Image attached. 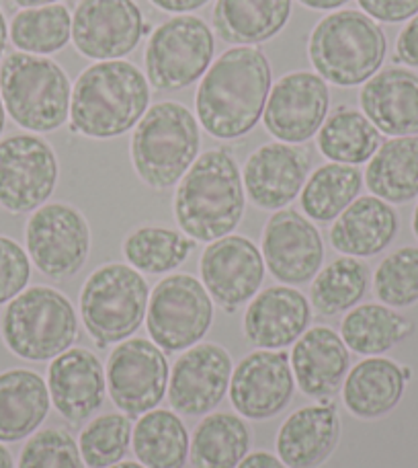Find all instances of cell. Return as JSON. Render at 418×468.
Returning a JSON list of instances; mask_svg holds the SVG:
<instances>
[{
  "label": "cell",
  "mask_w": 418,
  "mask_h": 468,
  "mask_svg": "<svg viewBox=\"0 0 418 468\" xmlns=\"http://www.w3.org/2000/svg\"><path fill=\"white\" fill-rule=\"evenodd\" d=\"M271 80V64L263 49H228L209 66L197 89V122L217 140L245 136L263 117Z\"/></svg>",
  "instance_id": "6da1fadb"
},
{
  "label": "cell",
  "mask_w": 418,
  "mask_h": 468,
  "mask_svg": "<svg viewBox=\"0 0 418 468\" xmlns=\"http://www.w3.org/2000/svg\"><path fill=\"white\" fill-rule=\"evenodd\" d=\"M246 191L228 150L215 148L197 156L179 181L174 218L183 234L199 242H214L238 227L245 216Z\"/></svg>",
  "instance_id": "7a4b0ae2"
},
{
  "label": "cell",
  "mask_w": 418,
  "mask_h": 468,
  "mask_svg": "<svg viewBox=\"0 0 418 468\" xmlns=\"http://www.w3.org/2000/svg\"><path fill=\"white\" fill-rule=\"evenodd\" d=\"M148 79L136 66L107 60L89 66L72 89L70 130L87 138L121 136L148 112Z\"/></svg>",
  "instance_id": "3957f363"
},
{
  "label": "cell",
  "mask_w": 418,
  "mask_h": 468,
  "mask_svg": "<svg viewBox=\"0 0 418 468\" xmlns=\"http://www.w3.org/2000/svg\"><path fill=\"white\" fill-rule=\"evenodd\" d=\"M202 146L195 115L185 105L162 101L150 107L131 138V163L138 177L156 191L185 177Z\"/></svg>",
  "instance_id": "277c9868"
},
{
  "label": "cell",
  "mask_w": 418,
  "mask_h": 468,
  "mask_svg": "<svg viewBox=\"0 0 418 468\" xmlns=\"http://www.w3.org/2000/svg\"><path fill=\"white\" fill-rule=\"evenodd\" d=\"M308 52L318 77L339 87H357L380 72L388 39L371 16L339 11L316 25Z\"/></svg>",
  "instance_id": "5b68a950"
},
{
  "label": "cell",
  "mask_w": 418,
  "mask_h": 468,
  "mask_svg": "<svg viewBox=\"0 0 418 468\" xmlns=\"http://www.w3.org/2000/svg\"><path fill=\"white\" fill-rule=\"evenodd\" d=\"M0 335L16 357L47 362L68 351L77 341V311L62 292L33 286L6 304L0 316Z\"/></svg>",
  "instance_id": "8992f818"
},
{
  "label": "cell",
  "mask_w": 418,
  "mask_h": 468,
  "mask_svg": "<svg viewBox=\"0 0 418 468\" xmlns=\"http://www.w3.org/2000/svg\"><path fill=\"white\" fill-rule=\"evenodd\" d=\"M0 97L16 125L31 132H54L68 120L72 87L57 62L15 52L0 69Z\"/></svg>",
  "instance_id": "52a82bcc"
},
{
  "label": "cell",
  "mask_w": 418,
  "mask_h": 468,
  "mask_svg": "<svg viewBox=\"0 0 418 468\" xmlns=\"http://www.w3.org/2000/svg\"><path fill=\"white\" fill-rule=\"evenodd\" d=\"M150 288L138 270L109 263L89 275L80 294V316L99 346L121 344L146 319Z\"/></svg>",
  "instance_id": "ba28073f"
},
{
  "label": "cell",
  "mask_w": 418,
  "mask_h": 468,
  "mask_svg": "<svg viewBox=\"0 0 418 468\" xmlns=\"http://www.w3.org/2000/svg\"><path fill=\"white\" fill-rule=\"evenodd\" d=\"M212 321V296L193 275H169L150 294L148 335L166 354H179L197 346L207 335Z\"/></svg>",
  "instance_id": "9c48e42d"
},
{
  "label": "cell",
  "mask_w": 418,
  "mask_h": 468,
  "mask_svg": "<svg viewBox=\"0 0 418 468\" xmlns=\"http://www.w3.org/2000/svg\"><path fill=\"white\" fill-rule=\"evenodd\" d=\"M214 52V31L205 21L193 15L172 16L148 41L146 79L158 90L185 89L209 70Z\"/></svg>",
  "instance_id": "30bf717a"
},
{
  "label": "cell",
  "mask_w": 418,
  "mask_h": 468,
  "mask_svg": "<svg viewBox=\"0 0 418 468\" xmlns=\"http://www.w3.org/2000/svg\"><path fill=\"white\" fill-rule=\"evenodd\" d=\"M25 242L29 259L41 273L52 280H66L87 263L90 229L74 206L44 204L31 214Z\"/></svg>",
  "instance_id": "8fae6325"
},
{
  "label": "cell",
  "mask_w": 418,
  "mask_h": 468,
  "mask_svg": "<svg viewBox=\"0 0 418 468\" xmlns=\"http://www.w3.org/2000/svg\"><path fill=\"white\" fill-rule=\"evenodd\" d=\"M107 390L121 413L141 417L162 403L169 390V362L150 339H125L109 356Z\"/></svg>",
  "instance_id": "7c38bea8"
},
{
  "label": "cell",
  "mask_w": 418,
  "mask_h": 468,
  "mask_svg": "<svg viewBox=\"0 0 418 468\" xmlns=\"http://www.w3.org/2000/svg\"><path fill=\"white\" fill-rule=\"evenodd\" d=\"M57 158L39 136L16 133L0 142V206L13 214L33 212L54 194Z\"/></svg>",
  "instance_id": "4fadbf2b"
},
{
  "label": "cell",
  "mask_w": 418,
  "mask_h": 468,
  "mask_svg": "<svg viewBox=\"0 0 418 468\" xmlns=\"http://www.w3.org/2000/svg\"><path fill=\"white\" fill-rule=\"evenodd\" d=\"M329 105V85L322 77L304 70L286 74L271 87L263 112L265 128L286 144H302L322 128Z\"/></svg>",
  "instance_id": "5bb4252c"
},
{
  "label": "cell",
  "mask_w": 418,
  "mask_h": 468,
  "mask_svg": "<svg viewBox=\"0 0 418 468\" xmlns=\"http://www.w3.org/2000/svg\"><path fill=\"white\" fill-rule=\"evenodd\" d=\"M146 29L133 0H80L72 19L74 46L82 56L101 62L133 52Z\"/></svg>",
  "instance_id": "9a60e30c"
},
{
  "label": "cell",
  "mask_w": 418,
  "mask_h": 468,
  "mask_svg": "<svg viewBox=\"0 0 418 468\" xmlns=\"http://www.w3.org/2000/svg\"><path fill=\"white\" fill-rule=\"evenodd\" d=\"M294 390L289 354L281 349H256L234 367L228 395L240 417L263 421L281 413Z\"/></svg>",
  "instance_id": "2e32d148"
},
{
  "label": "cell",
  "mask_w": 418,
  "mask_h": 468,
  "mask_svg": "<svg viewBox=\"0 0 418 468\" xmlns=\"http://www.w3.org/2000/svg\"><path fill=\"white\" fill-rule=\"evenodd\" d=\"M199 271L212 300L225 311H236L258 294L265 280V259L253 240L228 234L209 242Z\"/></svg>",
  "instance_id": "e0dca14e"
},
{
  "label": "cell",
  "mask_w": 418,
  "mask_h": 468,
  "mask_svg": "<svg viewBox=\"0 0 418 468\" xmlns=\"http://www.w3.org/2000/svg\"><path fill=\"white\" fill-rule=\"evenodd\" d=\"M234 364L217 344H197L181 354L169 378V403L187 417L212 413L230 390Z\"/></svg>",
  "instance_id": "ac0fdd59"
},
{
  "label": "cell",
  "mask_w": 418,
  "mask_h": 468,
  "mask_svg": "<svg viewBox=\"0 0 418 468\" xmlns=\"http://www.w3.org/2000/svg\"><path fill=\"white\" fill-rule=\"evenodd\" d=\"M265 267L275 280L299 286L314 280L324 261V242L314 224L296 210L275 212L263 232Z\"/></svg>",
  "instance_id": "d6986e66"
},
{
  "label": "cell",
  "mask_w": 418,
  "mask_h": 468,
  "mask_svg": "<svg viewBox=\"0 0 418 468\" xmlns=\"http://www.w3.org/2000/svg\"><path fill=\"white\" fill-rule=\"evenodd\" d=\"M310 153L302 146L273 142L248 156L242 173L245 191L263 210H283L302 194L310 173Z\"/></svg>",
  "instance_id": "ffe728a7"
},
{
  "label": "cell",
  "mask_w": 418,
  "mask_h": 468,
  "mask_svg": "<svg viewBox=\"0 0 418 468\" xmlns=\"http://www.w3.org/2000/svg\"><path fill=\"white\" fill-rule=\"evenodd\" d=\"M47 390L56 411L78 425L101 409L107 390L105 367L93 351L70 347L47 370Z\"/></svg>",
  "instance_id": "44dd1931"
},
{
  "label": "cell",
  "mask_w": 418,
  "mask_h": 468,
  "mask_svg": "<svg viewBox=\"0 0 418 468\" xmlns=\"http://www.w3.org/2000/svg\"><path fill=\"white\" fill-rule=\"evenodd\" d=\"M312 308L291 286L266 288L253 298L245 314V335L258 349H283L304 335Z\"/></svg>",
  "instance_id": "7402d4cb"
},
{
  "label": "cell",
  "mask_w": 418,
  "mask_h": 468,
  "mask_svg": "<svg viewBox=\"0 0 418 468\" xmlns=\"http://www.w3.org/2000/svg\"><path fill=\"white\" fill-rule=\"evenodd\" d=\"M296 387L306 397L329 400L337 395L350 370L345 341L329 327L308 329L289 356Z\"/></svg>",
  "instance_id": "603a6c76"
},
{
  "label": "cell",
  "mask_w": 418,
  "mask_h": 468,
  "mask_svg": "<svg viewBox=\"0 0 418 468\" xmlns=\"http://www.w3.org/2000/svg\"><path fill=\"white\" fill-rule=\"evenodd\" d=\"M363 113L390 138L418 136V74L390 66L365 82L359 95Z\"/></svg>",
  "instance_id": "cb8c5ba5"
},
{
  "label": "cell",
  "mask_w": 418,
  "mask_h": 468,
  "mask_svg": "<svg viewBox=\"0 0 418 468\" xmlns=\"http://www.w3.org/2000/svg\"><path fill=\"white\" fill-rule=\"evenodd\" d=\"M413 370L396 359L375 356L350 367L342 384V403L359 420H381L402 400Z\"/></svg>",
  "instance_id": "d4e9b609"
},
{
  "label": "cell",
  "mask_w": 418,
  "mask_h": 468,
  "mask_svg": "<svg viewBox=\"0 0 418 468\" xmlns=\"http://www.w3.org/2000/svg\"><path fill=\"white\" fill-rule=\"evenodd\" d=\"M340 438L337 407L330 400L291 413L277 433V456L287 468H318L329 461Z\"/></svg>",
  "instance_id": "484cf974"
},
{
  "label": "cell",
  "mask_w": 418,
  "mask_h": 468,
  "mask_svg": "<svg viewBox=\"0 0 418 468\" xmlns=\"http://www.w3.org/2000/svg\"><path fill=\"white\" fill-rule=\"evenodd\" d=\"M400 230L394 206L375 196L357 197L330 229V242L347 257H373L386 250Z\"/></svg>",
  "instance_id": "4316f807"
},
{
  "label": "cell",
  "mask_w": 418,
  "mask_h": 468,
  "mask_svg": "<svg viewBox=\"0 0 418 468\" xmlns=\"http://www.w3.org/2000/svg\"><path fill=\"white\" fill-rule=\"evenodd\" d=\"M52 407L46 380L33 370L0 374V441L13 444L33 436Z\"/></svg>",
  "instance_id": "83f0119b"
},
{
  "label": "cell",
  "mask_w": 418,
  "mask_h": 468,
  "mask_svg": "<svg viewBox=\"0 0 418 468\" xmlns=\"http://www.w3.org/2000/svg\"><path fill=\"white\" fill-rule=\"evenodd\" d=\"M371 196L392 206L418 197V136H400L381 142L363 173Z\"/></svg>",
  "instance_id": "f1b7e54d"
},
{
  "label": "cell",
  "mask_w": 418,
  "mask_h": 468,
  "mask_svg": "<svg viewBox=\"0 0 418 468\" xmlns=\"http://www.w3.org/2000/svg\"><path fill=\"white\" fill-rule=\"evenodd\" d=\"M289 16L291 0H217L214 31L228 44L255 46L277 36Z\"/></svg>",
  "instance_id": "f546056e"
},
{
  "label": "cell",
  "mask_w": 418,
  "mask_h": 468,
  "mask_svg": "<svg viewBox=\"0 0 418 468\" xmlns=\"http://www.w3.org/2000/svg\"><path fill=\"white\" fill-rule=\"evenodd\" d=\"M416 331L414 323L386 304H359L340 323V337L353 354L375 357L394 349Z\"/></svg>",
  "instance_id": "4dcf8cb0"
},
{
  "label": "cell",
  "mask_w": 418,
  "mask_h": 468,
  "mask_svg": "<svg viewBox=\"0 0 418 468\" xmlns=\"http://www.w3.org/2000/svg\"><path fill=\"white\" fill-rule=\"evenodd\" d=\"M131 448L138 463L146 468H185L191 436L177 413L154 409L133 425Z\"/></svg>",
  "instance_id": "1f68e13d"
},
{
  "label": "cell",
  "mask_w": 418,
  "mask_h": 468,
  "mask_svg": "<svg viewBox=\"0 0 418 468\" xmlns=\"http://www.w3.org/2000/svg\"><path fill=\"white\" fill-rule=\"evenodd\" d=\"M381 146V132L365 113L340 105L326 117L318 130V148L332 163L355 165L370 163Z\"/></svg>",
  "instance_id": "d6a6232c"
},
{
  "label": "cell",
  "mask_w": 418,
  "mask_h": 468,
  "mask_svg": "<svg viewBox=\"0 0 418 468\" xmlns=\"http://www.w3.org/2000/svg\"><path fill=\"white\" fill-rule=\"evenodd\" d=\"M250 450V430L240 415L207 413L191 440L193 468H236Z\"/></svg>",
  "instance_id": "836d02e7"
},
{
  "label": "cell",
  "mask_w": 418,
  "mask_h": 468,
  "mask_svg": "<svg viewBox=\"0 0 418 468\" xmlns=\"http://www.w3.org/2000/svg\"><path fill=\"white\" fill-rule=\"evenodd\" d=\"M363 173L355 165L329 163L308 177L299 204L314 222H332L361 194Z\"/></svg>",
  "instance_id": "e575fe53"
},
{
  "label": "cell",
  "mask_w": 418,
  "mask_h": 468,
  "mask_svg": "<svg viewBox=\"0 0 418 468\" xmlns=\"http://www.w3.org/2000/svg\"><path fill=\"white\" fill-rule=\"evenodd\" d=\"M370 278V267L361 259L340 257L318 271L310 288V303L324 316L350 311L367 294Z\"/></svg>",
  "instance_id": "d590c367"
},
{
  "label": "cell",
  "mask_w": 418,
  "mask_h": 468,
  "mask_svg": "<svg viewBox=\"0 0 418 468\" xmlns=\"http://www.w3.org/2000/svg\"><path fill=\"white\" fill-rule=\"evenodd\" d=\"M8 36L25 54H54L72 37L70 11L64 5L23 8L13 16Z\"/></svg>",
  "instance_id": "8d00e7d4"
},
{
  "label": "cell",
  "mask_w": 418,
  "mask_h": 468,
  "mask_svg": "<svg viewBox=\"0 0 418 468\" xmlns=\"http://www.w3.org/2000/svg\"><path fill=\"white\" fill-rule=\"evenodd\" d=\"M195 242L177 230L141 227L125 239L123 255L133 270L156 275L177 270L195 249Z\"/></svg>",
  "instance_id": "74e56055"
},
{
  "label": "cell",
  "mask_w": 418,
  "mask_h": 468,
  "mask_svg": "<svg viewBox=\"0 0 418 468\" xmlns=\"http://www.w3.org/2000/svg\"><path fill=\"white\" fill-rule=\"evenodd\" d=\"M133 425L125 413L95 417L80 433L78 448L87 468H107L121 463L131 446Z\"/></svg>",
  "instance_id": "f35d334b"
},
{
  "label": "cell",
  "mask_w": 418,
  "mask_h": 468,
  "mask_svg": "<svg viewBox=\"0 0 418 468\" xmlns=\"http://www.w3.org/2000/svg\"><path fill=\"white\" fill-rule=\"evenodd\" d=\"M373 292L390 308H411L418 303V247H400L378 265Z\"/></svg>",
  "instance_id": "ab89813d"
},
{
  "label": "cell",
  "mask_w": 418,
  "mask_h": 468,
  "mask_svg": "<svg viewBox=\"0 0 418 468\" xmlns=\"http://www.w3.org/2000/svg\"><path fill=\"white\" fill-rule=\"evenodd\" d=\"M16 468H87L80 448L62 428L41 430L23 446Z\"/></svg>",
  "instance_id": "60d3db41"
},
{
  "label": "cell",
  "mask_w": 418,
  "mask_h": 468,
  "mask_svg": "<svg viewBox=\"0 0 418 468\" xmlns=\"http://www.w3.org/2000/svg\"><path fill=\"white\" fill-rule=\"evenodd\" d=\"M31 261L25 249L8 237H0V304H8L27 288Z\"/></svg>",
  "instance_id": "b9f144b4"
},
{
  "label": "cell",
  "mask_w": 418,
  "mask_h": 468,
  "mask_svg": "<svg viewBox=\"0 0 418 468\" xmlns=\"http://www.w3.org/2000/svg\"><path fill=\"white\" fill-rule=\"evenodd\" d=\"M367 16L380 23H402L418 15V0H357Z\"/></svg>",
  "instance_id": "7bdbcfd3"
},
{
  "label": "cell",
  "mask_w": 418,
  "mask_h": 468,
  "mask_svg": "<svg viewBox=\"0 0 418 468\" xmlns=\"http://www.w3.org/2000/svg\"><path fill=\"white\" fill-rule=\"evenodd\" d=\"M394 60L406 64L408 69H418V15H414L396 39Z\"/></svg>",
  "instance_id": "ee69618b"
},
{
  "label": "cell",
  "mask_w": 418,
  "mask_h": 468,
  "mask_svg": "<svg viewBox=\"0 0 418 468\" xmlns=\"http://www.w3.org/2000/svg\"><path fill=\"white\" fill-rule=\"evenodd\" d=\"M236 468H287V466L281 463L279 456L265 452V450H258V452L246 454L245 461H242Z\"/></svg>",
  "instance_id": "f6af8a7d"
},
{
  "label": "cell",
  "mask_w": 418,
  "mask_h": 468,
  "mask_svg": "<svg viewBox=\"0 0 418 468\" xmlns=\"http://www.w3.org/2000/svg\"><path fill=\"white\" fill-rule=\"evenodd\" d=\"M154 6L162 8L166 13H189V11H197L204 5H207L209 0H150Z\"/></svg>",
  "instance_id": "bcb514c9"
},
{
  "label": "cell",
  "mask_w": 418,
  "mask_h": 468,
  "mask_svg": "<svg viewBox=\"0 0 418 468\" xmlns=\"http://www.w3.org/2000/svg\"><path fill=\"white\" fill-rule=\"evenodd\" d=\"M299 3L308 8H314V11H334V8L347 5L349 0H299Z\"/></svg>",
  "instance_id": "7dc6e473"
},
{
  "label": "cell",
  "mask_w": 418,
  "mask_h": 468,
  "mask_svg": "<svg viewBox=\"0 0 418 468\" xmlns=\"http://www.w3.org/2000/svg\"><path fill=\"white\" fill-rule=\"evenodd\" d=\"M15 5H19L23 8H37V6H47V5H56L57 0H13Z\"/></svg>",
  "instance_id": "c3c4849f"
},
{
  "label": "cell",
  "mask_w": 418,
  "mask_h": 468,
  "mask_svg": "<svg viewBox=\"0 0 418 468\" xmlns=\"http://www.w3.org/2000/svg\"><path fill=\"white\" fill-rule=\"evenodd\" d=\"M6 39H8V27H6V19H5L3 11H0V58H3V54H5Z\"/></svg>",
  "instance_id": "681fc988"
},
{
  "label": "cell",
  "mask_w": 418,
  "mask_h": 468,
  "mask_svg": "<svg viewBox=\"0 0 418 468\" xmlns=\"http://www.w3.org/2000/svg\"><path fill=\"white\" fill-rule=\"evenodd\" d=\"M0 468H15L13 454L8 452V448L0 441Z\"/></svg>",
  "instance_id": "f907efd6"
},
{
  "label": "cell",
  "mask_w": 418,
  "mask_h": 468,
  "mask_svg": "<svg viewBox=\"0 0 418 468\" xmlns=\"http://www.w3.org/2000/svg\"><path fill=\"white\" fill-rule=\"evenodd\" d=\"M107 468H146L144 464H140V463H133V461H121V463H117V464H113V466H107Z\"/></svg>",
  "instance_id": "816d5d0a"
},
{
  "label": "cell",
  "mask_w": 418,
  "mask_h": 468,
  "mask_svg": "<svg viewBox=\"0 0 418 468\" xmlns=\"http://www.w3.org/2000/svg\"><path fill=\"white\" fill-rule=\"evenodd\" d=\"M413 232H414V237L418 240V202H416L414 212H413Z\"/></svg>",
  "instance_id": "f5cc1de1"
},
{
  "label": "cell",
  "mask_w": 418,
  "mask_h": 468,
  "mask_svg": "<svg viewBox=\"0 0 418 468\" xmlns=\"http://www.w3.org/2000/svg\"><path fill=\"white\" fill-rule=\"evenodd\" d=\"M5 130V103H3V97H0V133Z\"/></svg>",
  "instance_id": "db71d44e"
}]
</instances>
